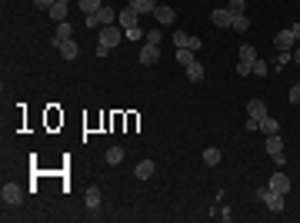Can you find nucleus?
Segmentation results:
<instances>
[{"label":"nucleus","instance_id":"f257e3e1","mask_svg":"<svg viewBox=\"0 0 300 223\" xmlns=\"http://www.w3.org/2000/svg\"><path fill=\"white\" fill-rule=\"evenodd\" d=\"M253 197L260 200V203H267L270 213H284V210H287V197H284V193H277V190H270V187H257Z\"/></svg>","mask_w":300,"mask_h":223},{"label":"nucleus","instance_id":"f03ea898","mask_svg":"<svg viewBox=\"0 0 300 223\" xmlns=\"http://www.w3.org/2000/svg\"><path fill=\"white\" fill-rule=\"evenodd\" d=\"M0 200H4V207H20V203H24V187L20 184H4L0 187Z\"/></svg>","mask_w":300,"mask_h":223},{"label":"nucleus","instance_id":"7ed1b4c3","mask_svg":"<svg viewBox=\"0 0 300 223\" xmlns=\"http://www.w3.org/2000/svg\"><path fill=\"white\" fill-rule=\"evenodd\" d=\"M124 40V33L117 30L114 24H107V27H100V43L103 47H110V50H117V43Z\"/></svg>","mask_w":300,"mask_h":223},{"label":"nucleus","instance_id":"20e7f679","mask_svg":"<svg viewBox=\"0 0 300 223\" xmlns=\"http://www.w3.org/2000/svg\"><path fill=\"white\" fill-rule=\"evenodd\" d=\"M274 47H277V50H293V47H297V37H293L290 27H287V30H277V33H274Z\"/></svg>","mask_w":300,"mask_h":223},{"label":"nucleus","instance_id":"39448f33","mask_svg":"<svg viewBox=\"0 0 300 223\" xmlns=\"http://www.w3.org/2000/svg\"><path fill=\"white\" fill-rule=\"evenodd\" d=\"M157 60H160V47H157V43H143V47H140V64L143 67H154Z\"/></svg>","mask_w":300,"mask_h":223},{"label":"nucleus","instance_id":"423d86ee","mask_svg":"<svg viewBox=\"0 0 300 223\" xmlns=\"http://www.w3.org/2000/svg\"><path fill=\"white\" fill-rule=\"evenodd\" d=\"M117 24L124 27V30H127V27H140V14H137L134 7H124V10L117 14Z\"/></svg>","mask_w":300,"mask_h":223},{"label":"nucleus","instance_id":"0eeeda50","mask_svg":"<svg viewBox=\"0 0 300 223\" xmlns=\"http://www.w3.org/2000/svg\"><path fill=\"white\" fill-rule=\"evenodd\" d=\"M267 187H270V190H277V193H284V197H287V193H290V176L277 170V173L270 176V184H267Z\"/></svg>","mask_w":300,"mask_h":223},{"label":"nucleus","instance_id":"6e6552de","mask_svg":"<svg viewBox=\"0 0 300 223\" xmlns=\"http://www.w3.org/2000/svg\"><path fill=\"white\" fill-rule=\"evenodd\" d=\"M154 17H157V24H174L177 20V10L174 7H167V4H157V7H154Z\"/></svg>","mask_w":300,"mask_h":223},{"label":"nucleus","instance_id":"1a4fd4ad","mask_svg":"<svg viewBox=\"0 0 300 223\" xmlns=\"http://www.w3.org/2000/svg\"><path fill=\"white\" fill-rule=\"evenodd\" d=\"M210 20H213L217 27H234V14H230V7H217V10L210 14Z\"/></svg>","mask_w":300,"mask_h":223},{"label":"nucleus","instance_id":"9d476101","mask_svg":"<svg viewBox=\"0 0 300 223\" xmlns=\"http://www.w3.org/2000/svg\"><path fill=\"white\" fill-rule=\"evenodd\" d=\"M57 50H60V57L63 60H77V54H80V47H77V40H63V43H57Z\"/></svg>","mask_w":300,"mask_h":223},{"label":"nucleus","instance_id":"9b49d317","mask_svg":"<svg viewBox=\"0 0 300 223\" xmlns=\"http://www.w3.org/2000/svg\"><path fill=\"white\" fill-rule=\"evenodd\" d=\"M247 117L264 120V117H267V104H264V100H257V97H253V100H247Z\"/></svg>","mask_w":300,"mask_h":223},{"label":"nucleus","instance_id":"f8f14e48","mask_svg":"<svg viewBox=\"0 0 300 223\" xmlns=\"http://www.w3.org/2000/svg\"><path fill=\"white\" fill-rule=\"evenodd\" d=\"M70 37H73V24L60 20V24H57V33H54V47H57V43H63V40H70Z\"/></svg>","mask_w":300,"mask_h":223},{"label":"nucleus","instance_id":"ddd939ff","mask_svg":"<svg viewBox=\"0 0 300 223\" xmlns=\"http://www.w3.org/2000/svg\"><path fill=\"white\" fill-rule=\"evenodd\" d=\"M154 170H157V163H154V160H140V163H137V180H150V176H154Z\"/></svg>","mask_w":300,"mask_h":223},{"label":"nucleus","instance_id":"4468645a","mask_svg":"<svg viewBox=\"0 0 300 223\" xmlns=\"http://www.w3.org/2000/svg\"><path fill=\"white\" fill-rule=\"evenodd\" d=\"M264 147H267V153L274 157V153H280V150H284V140H280V133H270L267 140H264Z\"/></svg>","mask_w":300,"mask_h":223},{"label":"nucleus","instance_id":"2eb2a0df","mask_svg":"<svg viewBox=\"0 0 300 223\" xmlns=\"http://www.w3.org/2000/svg\"><path fill=\"white\" fill-rule=\"evenodd\" d=\"M237 57H240L237 64H250V67H253V60H257V50H253L250 43H244V47L237 50Z\"/></svg>","mask_w":300,"mask_h":223},{"label":"nucleus","instance_id":"dca6fc26","mask_svg":"<svg viewBox=\"0 0 300 223\" xmlns=\"http://www.w3.org/2000/svg\"><path fill=\"white\" fill-rule=\"evenodd\" d=\"M183 70H187V80H194V83H200V80H204V64H197V60H194V64H187Z\"/></svg>","mask_w":300,"mask_h":223},{"label":"nucleus","instance_id":"f3484780","mask_svg":"<svg viewBox=\"0 0 300 223\" xmlns=\"http://www.w3.org/2000/svg\"><path fill=\"white\" fill-rule=\"evenodd\" d=\"M174 47L180 50V47H190L194 50V37H190L187 30H174Z\"/></svg>","mask_w":300,"mask_h":223},{"label":"nucleus","instance_id":"a211bd4d","mask_svg":"<svg viewBox=\"0 0 300 223\" xmlns=\"http://www.w3.org/2000/svg\"><path fill=\"white\" fill-rule=\"evenodd\" d=\"M130 7H134L137 14H154V7H157V0H130Z\"/></svg>","mask_w":300,"mask_h":223},{"label":"nucleus","instance_id":"6ab92c4d","mask_svg":"<svg viewBox=\"0 0 300 223\" xmlns=\"http://www.w3.org/2000/svg\"><path fill=\"white\" fill-rule=\"evenodd\" d=\"M260 130H264V133H280V123H277V117H270V113H267V117H264L260 120Z\"/></svg>","mask_w":300,"mask_h":223},{"label":"nucleus","instance_id":"aec40b11","mask_svg":"<svg viewBox=\"0 0 300 223\" xmlns=\"http://www.w3.org/2000/svg\"><path fill=\"white\" fill-rule=\"evenodd\" d=\"M204 163L207 167H217V163H220V147H207L204 150Z\"/></svg>","mask_w":300,"mask_h":223},{"label":"nucleus","instance_id":"412c9836","mask_svg":"<svg viewBox=\"0 0 300 223\" xmlns=\"http://www.w3.org/2000/svg\"><path fill=\"white\" fill-rule=\"evenodd\" d=\"M97 17H100V27H107V24H114V20H117V10H110L107 4H103V7L97 10Z\"/></svg>","mask_w":300,"mask_h":223},{"label":"nucleus","instance_id":"4be33fe9","mask_svg":"<svg viewBox=\"0 0 300 223\" xmlns=\"http://www.w3.org/2000/svg\"><path fill=\"white\" fill-rule=\"evenodd\" d=\"M230 30H237V33H247L250 30V20H247V14H234V27Z\"/></svg>","mask_w":300,"mask_h":223},{"label":"nucleus","instance_id":"5701e85b","mask_svg":"<svg viewBox=\"0 0 300 223\" xmlns=\"http://www.w3.org/2000/svg\"><path fill=\"white\" fill-rule=\"evenodd\" d=\"M87 207L94 210V213L100 210V190H97V187H87Z\"/></svg>","mask_w":300,"mask_h":223},{"label":"nucleus","instance_id":"b1692460","mask_svg":"<svg viewBox=\"0 0 300 223\" xmlns=\"http://www.w3.org/2000/svg\"><path fill=\"white\" fill-rule=\"evenodd\" d=\"M47 14H50V17H54L57 24H60V20H67V4H60V0H57V4H54V7H50V10H47Z\"/></svg>","mask_w":300,"mask_h":223},{"label":"nucleus","instance_id":"393cba45","mask_svg":"<svg viewBox=\"0 0 300 223\" xmlns=\"http://www.w3.org/2000/svg\"><path fill=\"white\" fill-rule=\"evenodd\" d=\"M107 163H110V167L124 163V147H110V150H107Z\"/></svg>","mask_w":300,"mask_h":223},{"label":"nucleus","instance_id":"a878e982","mask_svg":"<svg viewBox=\"0 0 300 223\" xmlns=\"http://www.w3.org/2000/svg\"><path fill=\"white\" fill-rule=\"evenodd\" d=\"M80 4V10H84V14H97V10L103 7V0H77Z\"/></svg>","mask_w":300,"mask_h":223},{"label":"nucleus","instance_id":"bb28decb","mask_svg":"<svg viewBox=\"0 0 300 223\" xmlns=\"http://www.w3.org/2000/svg\"><path fill=\"white\" fill-rule=\"evenodd\" d=\"M177 60H180L183 67H187V64H194V50H190V47H180V50H177Z\"/></svg>","mask_w":300,"mask_h":223},{"label":"nucleus","instance_id":"cd10ccee","mask_svg":"<svg viewBox=\"0 0 300 223\" xmlns=\"http://www.w3.org/2000/svg\"><path fill=\"white\" fill-rule=\"evenodd\" d=\"M270 160H274V167H277V170H284V167H287V163H290V157H287V150H280V153H274V157H270Z\"/></svg>","mask_w":300,"mask_h":223},{"label":"nucleus","instance_id":"c85d7f7f","mask_svg":"<svg viewBox=\"0 0 300 223\" xmlns=\"http://www.w3.org/2000/svg\"><path fill=\"white\" fill-rule=\"evenodd\" d=\"M124 37H127V40H140V37H147V33H143V27H127Z\"/></svg>","mask_w":300,"mask_h":223},{"label":"nucleus","instance_id":"c756f323","mask_svg":"<svg viewBox=\"0 0 300 223\" xmlns=\"http://www.w3.org/2000/svg\"><path fill=\"white\" fill-rule=\"evenodd\" d=\"M267 60H260V57H257V60H253V73H257V77H267Z\"/></svg>","mask_w":300,"mask_h":223},{"label":"nucleus","instance_id":"7c9ffc66","mask_svg":"<svg viewBox=\"0 0 300 223\" xmlns=\"http://www.w3.org/2000/svg\"><path fill=\"white\" fill-rule=\"evenodd\" d=\"M160 37H164V33H160L157 27H154V30H147V43H157V47H160Z\"/></svg>","mask_w":300,"mask_h":223},{"label":"nucleus","instance_id":"2f4dec72","mask_svg":"<svg viewBox=\"0 0 300 223\" xmlns=\"http://www.w3.org/2000/svg\"><path fill=\"white\" fill-rule=\"evenodd\" d=\"M227 7H230V14H244V7H247V4H244V0H230Z\"/></svg>","mask_w":300,"mask_h":223},{"label":"nucleus","instance_id":"473e14b6","mask_svg":"<svg viewBox=\"0 0 300 223\" xmlns=\"http://www.w3.org/2000/svg\"><path fill=\"white\" fill-rule=\"evenodd\" d=\"M84 20H87V27H97V30H100V17L97 14H84Z\"/></svg>","mask_w":300,"mask_h":223},{"label":"nucleus","instance_id":"72a5a7b5","mask_svg":"<svg viewBox=\"0 0 300 223\" xmlns=\"http://www.w3.org/2000/svg\"><path fill=\"white\" fill-rule=\"evenodd\" d=\"M54 4H57V0H33V7H37V10H50Z\"/></svg>","mask_w":300,"mask_h":223},{"label":"nucleus","instance_id":"f704fd0d","mask_svg":"<svg viewBox=\"0 0 300 223\" xmlns=\"http://www.w3.org/2000/svg\"><path fill=\"white\" fill-rule=\"evenodd\" d=\"M290 104L300 107V83H293V87H290Z\"/></svg>","mask_w":300,"mask_h":223},{"label":"nucleus","instance_id":"c9c22d12","mask_svg":"<svg viewBox=\"0 0 300 223\" xmlns=\"http://www.w3.org/2000/svg\"><path fill=\"white\" fill-rule=\"evenodd\" d=\"M237 73H240V77H250L253 67H250V64H237Z\"/></svg>","mask_w":300,"mask_h":223},{"label":"nucleus","instance_id":"e433bc0d","mask_svg":"<svg viewBox=\"0 0 300 223\" xmlns=\"http://www.w3.org/2000/svg\"><path fill=\"white\" fill-rule=\"evenodd\" d=\"M253 130H260V120H253V117H247V133H253Z\"/></svg>","mask_w":300,"mask_h":223},{"label":"nucleus","instance_id":"4c0bfd02","mask_svg":"<svg viewBox=\"0 0 300 223\" xmlns=\"http://www.w3.org/2000/svg\"><path fill=\"white\" fill-rule=\"evenodd\" d=\"M94 54H97V57H110L114 50H110V47H103V43H97V50H94Z\"/></svg>","mask_w":300,"mask_h":223},{"label":"nucleus","instance_id":"58836bf2","mask_svg":"<svg viewBox=\"0 0 300 223\" xmlns=\"http://www.w3.org/2000/svg\"><path fill=\"white\" fill-rule=\"evenodd\" d=\"M293 64L300 67V43H297V47H293Z\"/></svg>","mask_w":300,"mask_h":223},{"label":"nucleus","instance_id":"ea45409f","mask_svg":"<svg viewBox=\"0 0 300 223\" xmlns=\"http://www.w3.org/2000/svg\"><path fill=\"white\" fill-rule=\"evenodd\" d=\"M290 30H293V37H297V43H300V24H293Z\"/></svg>","mask_w":300,"mask_h":223},{"label":"nucleus","instance_id":"a19ab883","mask_svg":"<svg viewBox=\"0 0 300 223\" xmlns=\"http://www.w3.org/2000/svg\"><path fill=\"white\" fill-rule=\"evenodd\" d=\"M60 4H70V0H60Z\"/></svg>","mask_w":300,"mask_h":223}]
</instances>
